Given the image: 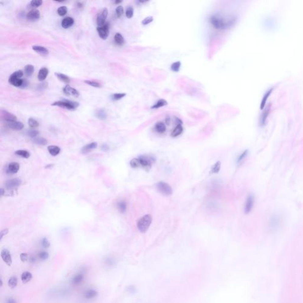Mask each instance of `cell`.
Returning a JSON list of instances; mask_svg holds the SVG:
<instances>
[{
  "label": "cell",
  "instance_id": "6da1fadb",
  "mask_svg": "<svg viewBox=\"0 0 303 303\" xmlns=\"http://www.w3.org/2000/svg\"><path fill=\"white\" fill-rule=\"evenodd\" d=\"M210 22L213 27L218 30H225L228 27L230 26V23H233V22L226 21L225 19L221 17V16L213 15L210 18Z\"/></svg>",
  "mask_w": 303,
  "mask_h": 303
},
{
  "label": "cell",
  "instance_id": "7a4b0ae2",
  "mask_svg": "<svg viewBox=\"0 0 303 303\" xmlns=\"http://www.w3.org/2000/svg\"><path fill=\"white\" fill-rule=\"evenodd\" d=\"M53 106H57L59 107L65 108L69 110H75L78 108L79 106V103L73 101L66 99H63L62 100H59L57 101H55L52 104Z\"/></svg>",
  "mask_w": 303,
  "mask_h": 303
},
{
  "label": "cell",
  "instance_id": "3957f363",
  "mask_svg": "<svg viewBox=\"0 0 303 303\" xmlns=\"http://www.w3.org/2000/svg\"><path fill=\"white\" fill-rule=\"evenodd\" d=\"M152 221L151 215L147 214L141 218L137 223L138 230L141 233H145L150 227Z\"/></svg>",
  "mask_w": 303,
  "mask_h": 303
},
{
  "label": "cell",
  "instance_id": "277c9868",
  "mask_svg": "<svg viewBox=\"0 0 303 303\" xmlns=\"http://www.w3.org/2000/svg\"><path fill=\"white\" fill-rule=\"evenodd\" d=\"M23 74L24 72L21 70L12 73L9 79V83L14 87L22 88L24 80L22 79Z\"/></svg>",
  "mask_w": 303,
  "mask_h": 303
},
{
  "label": "cell",
  "instance_id": "5b68a950",
  "mask_svg": "<svg viewBox=\"0 0 303 303\" xmlns=\"http://www.w3.org/2000/svg\"><path fill=\"white\" fill-rule=\"evenodd\" d=\"M140 167H142L145 169H150L152 165L155 162L156 159L152 155H141L138 158Z\"/></svg>",
  "mask_w": 303,
  "mask_h": 303
},
{
  "label": "cell",
  "instance_id": "8992f818",
  "mask_svg": "<svg viewBox=\"0 0 303 303\" xmlns=\"http://www.w3.org/2000/svg\"><path fill=\"white\" fill-rule=\"evenodd\" d=\"M156 188L159 192L163 195L169 196L172 194V189L171 186L167 183L164 182H159L156 184Z\"/></svg>",
  "mask_w": 303,
  "mask_h": 303
},
{
  "label": "cell",
  "instance_id": "52a82bcc",
  "mask_svg": "<svg viewBox=\"0 0 303 303\" xmlns=\"http://www.w3.org/2000/svg\"><path fill=\"white\" fill-rule=\"evenodd\" d=\"M108 16V9L103 8L98 12L97 16V24L98 27H101L106 23V19Z\"/></svg>",
  "mask_w": 303,
  "mask_h": 303
},
{
  "label": "cell",
  "instance_id": "ba28073f",
  "mask_svg": "<svg viewBox=\"0 0 303 303\" xmlns=\"http://www.w3.org/2000/svg\"><path fill=\"white\" fill-rule=\"evenodd\" d=\"M282 219L281 216L278 214H275L271 217V219L270 220V224L269 226L271 230L272 231H276L277 230L280 226L281 225Z\"/></svg>",
  "mask_w": 303,
  "mask_h": 303
},
{
  "label": "cell",
  "instance_id": "9c48e42d",
  "mask_svg": "<svg viewBox=\"0 0 303 303\" xmlns=\"http://www.w3.org/2000/svg\"><path fill=\"white\" fill-rule=\"evenodd\" d=\"M255 204V197L252 194H249L246 200L245 206H244V211L245 214H249V213L252 210Z\"/></svg>",
  "mask_w": 303,
  "mask_h": 303
},
{
  "label": "cell",
  "instance_id": "30bf717a",
  "mask_svg": "<svg viewBox=\"0 0 303 303\" xmlns=\"http://www.w3.org/2000/svg\"><path fill=\"white\" fill-rule=\"evenodd\" d=\"M109 28H110L109 24L107 22H106V23L101 27H97V31L100 38H101L103 40L107 39L110 32Z\"/></svg>",
  "mask_w": 303,
  "mask_h": 303
},
{
  "label": "cell",
  "instance_id": "8fae6325",
  "mask_svg": "<svg viewBox=\"0 0 303 303\" xmlns=\"http://www.w3.org/2000/svg\"><path fill=\"white\" fill-rule=\"evenodd\" d=\"M1 117L2 120L5 121L7 123L17 120V117L15 115L4 110H1Z\"/></svg>",
  "mask_w": 303,
  "mask_h": 303
},
{
  "label": "cell",
  "instance_id": "7c38bea8",
  "mask_svg": "<svg viewBox=\"0 0 303 303\" xmlns=\"http://www.w3.org/2000/svg\"><path fill=\"white\" fill-rule=\"evenodd\" d=\"M1 257L8 266H11L12 264V258L11 253L8 249H4L1 250Z\"/></svg>",
  "mask_w": 303,
  "mask_h": 303
},
{
  "label": "cell",
  "instance_id": "4fadbf2b",
  "mask_svg": "<svg viewBox=\"0 0 303 303\" xmlns=\"http://www.w3.org/2000/svg\"><path fill=\"white\" fill-rule=\"evenodd\" d=\"M40 12L38 10H32L26 15L27 19L30 22L37 21L40 19Z\"/></svg>",
  "mask_w": 303,
  "mask_h": 303
},
{
  "label": "cell",
  "instance_id": "5bb4252c",
  "mask_svg": "<svg viewBox=\"0 0 303 303\" xmlns=\"http://www.w3.org/2000/svg\"><path fill=\"white\" fill-rule=\"evenodd\" d=\"M22 181L19 178H14L7 181L5 183V186L8 190H12L20 185Z\"/></svg>",
  "mask_w": 303,
  "mask_h": 303
},
{
  "label": "cell",
  "instance_id": "9a60e30c",
  "mask_svg": "<svg viewBox=\"0 0 303 303\" xmlns=\"http://www.w3.org/2000/svg\"><path fill=\"white\" fill-rule=\"evenodd\" d=\"M63 92L67 96H71L75 97H78L79 96V92L75 88L71 87L69 85H66L63 88Z\"/></svg>",
  "mask_w": 303,
  "mask_h": 303
},
{
  "label": "cell",
  "instance_id": "2e32d148",
  "mask_svg": "<svg viewBox=\"0 0 303 303\" xmlns=\"http://www.w3.org/2000/svg\"><path fill=\"white\" fill-rule=\"evenodd\" d=\"M19 169H20V165L19 163L15 162L10 163L7 168V172L10 174H14L17 173L19 171Z\"/></svg>",
  "mask_w": 303,
  "mask_h": 303
},
{
  "label": "cell",
  "instance_id": "e0dca14e",
  "mask_svg": "<svg viewBox=\"0 0 303 303\" xmlns=\"http://www.w3.org/2000/svg\"><path fill=\"white\" fill-rule=\"evenodd\" d=\"M7 126L12 130H21L24 128V124L20 121H12L7 123Z\"/></svg>",
  "mask_w": 303,
  "mask_h": 303
},
{
  "label": "cell",
  "instance_id": "ac0fdd59",
  "mask_svg": "<svg viewBox=\"0 0 303 303\" xmlns=\"http://www.w3.org/2000/svg\"><path fill=\"white\" fill-rule=\"evenodd\" d=\"M97 143L96 142H92L91 143L87 144V145L84 146L81 149V153L83 154H87L92 150L96 149L97 148Z\"/></svg>",
  "mask_w": 303,
  "mask_h": 303
},
{
  "label": "cell",
  "instance_id": "d6986e66",
  "mask_svg": "<svg viewBox=\"0 0 303 303\" xmlns=\"http://www.w3.org/2000/svg\"><path fill=\"white\" fill-rule=\"evenodd\" d=\"M74 24V19L71 17H67L62 20L61 23V26L64 29H67L72 27Z\"/></svg>",
  "mask_w": 303,
  "mask_h": 303
},
{
  "label": "cell",
  "instance_id": "ffe728a7",
  "mask_svg": "<svg viewBox=\"0 0 303 303\" xmlns=\"http://www.w3.org/2000/svg\"><path fill=\"white\" fill-rule=\"evenodd\" d=\"M48 74H49V69L45 67L42 68L39 70L38 75H37L38 79L40 81H44L47 78Z\"/></svg>",
  "mask_w": 303,
  "mask_h": 303
},
{
  "label": "cell",
  "instance_id": "44dd1931",
  "mask_svg": "<svg viewBox=\"0 0 303 303\" xmlns=\"http://www.w3.org/2000/svg\"><path fill=\"white\" fill-rule=\"evenodd\" d=\"M32 49L36 52L42 54V55H47L49 54V50L47 49L42 46H33Z\"/></svg>",
  "mask_w": 303,
  "mask_h": 303
},
{
  "label": "cell",
  "instance_id": "7402d4cb",
  "mask_svg": "<svg viewBox=\"0 0 303 303\" xmlns=\"http://www.w3.org/2000/svg\"><path fill=\"white\" fill-rule=\"evenodd\" d=\"M155 130L157 133H158L159 134H163L166 131V127L163 122L159 121L155 124Z\"/></svg>",
  "mask_w": 303,
  "mask_h": 303
},
{
  "label": "cell",
  "instance_id": "603a6c76",
  "mask_svg": "<svg viewBox=\"0 0 303 303\" xmlns=\"http://www.w3.org/2000/svg\"><path fill=\"white\" fill-rule=\"evenodd\" d=\"M97 295L98 292L96 290L93 289H89L85 292L84 294V297L87 300H89L96 297Z\"/></svg>",
  "mask_w": 303,
  "mask_h": 303
},
{
  "label": "cell",
  "instance_id": "cb8c5ba5",
  "mask_svg": "<svg viewBox=\"0 0 303 303\" xmlns=\"http://www.w3.org/2000/svg\"><path fill=\"white\" fill-rule=\"evenodd\" d=\"M96 116L98 119L104 120L107 119V115L106 110L103 108L98 109L96 111Z\"/></svg>",
  "mask_w": 303,
  "mask_h": 303
},
{
  "label": "cell",
  "instance_id": "d4e9b609",
  "mask_svg": "<svg viewBox=\"0 0 303 303\" xmlns=\"http://www.w3.org/2000/svg\"><path fill=\"white\" fill-rule=\"evenodd\" d=\"M32 274L28 271L24 272L22 274L21 276V279H22V282L23 284H27L32 279Z\"/></svg>",
  "mask_w": 303,
  "mask_h": 303
},
{
  "label": "cell",
  "instance_id": "484cf974",
  "mask_svg": "<svg viewBox=\"0 0 303 303\" xmlns=\"http://www.w3.org/2000/svg\"><path fill=\"white\" fill-rule=\"evenodd\" d=\"M84 275L82 273H79L76 274L72 278L71 282L74 285H78L81 283L84 280Z\"/></svg>",
  "mask_w": 303,
  "mask_h": 303
},
{
  "label": "cell",
  "instance_id": "4316f807",
  "mask_svg": "<svg viewBox=\"0 0 303 303\" xmlns=\"http://www.w3.org/2000/svg\"><path fill=\"white\" fill-rule=\"evenodd\" d=\"M183 131V127L181 124H177V126L175 127V129L172 131V132L171 133V136L173 138L177 137V136H179L180 134H181Z\"/></svg>",
  "mask_w": 303,
  "mask_h": 303
},
{
  "label": "cell",
  "instance_id": "83f0119b",
  "mask_svg": "<svg viewBox=\"0 0 303 303\" xmlns=\"http://www.w3.org/2000/svg\"><path fill=\"white\" fill-rule=\"evenodd\" d=\"M47 150H48V152H49V153L54 156H57V155H59V153L61 152L60 148L57 146H49L47 148Z\"/></svg>",
  "mask_w": 303,
  "mask_h": 303
},
{
  "label": "cell",
  "instance_id": "f1b7e54d",
  "mask_svg": "<svg viewBox=\"0 0 303 303\" xmlns=\"http://www.w3.org/2000/svg\"><path fill=\"white\" fill-rule=\"evenodd\" d=\"M114 41L119 46H123L125 44V40L123 36L119 33H117L114 36Z\"/></svg>",
  "mask_w": 303,
  "mask_h": 303
},
{
  "label": "cell",
  "instance_id": "f546056e",
  "mask_svg": "<svg viewBox=\"0 0 303 303\" xmlns=\"http://www.w3.org/2000/svg\"><path fill=\"white\" fill-rule=\"evenodd\" d=\"M167 105H168V102L165 99H159L154 105H153L151 108L152 109H158V108L166 106Z\"/></svg>",
  "mask_w": 303,
  "mask_h": 303
},
{
  "label": "cell",
  "instance_id": "4dcf8cb0",
  "mask_svg": "<svg viewBox=\"0 0 303 303\" xmlns=\"http://www.w3.org/2000/svg\"><path fill=\"white\" fill-rule=\"evenodd\" d=\"M54 75H56V76L61 81L65 82L66 84H68L70 82V78L67 75H66L65 74H61V73H58V72H56L54 73Z\"/></svg>",
  "mask_w": 303,
  "mask_h": 303
},
{
  "label": "cell",
  "instance_id": "1f68e13d",
  "mask_svg": "<svg viewBox=\"0 0 303 303\" xmlns=\"http://www.w3.org/2000/svg\"><path fill=\"white\" fill-rule=\"evenodd\" d=\"M34 71V68L32 65H26L24 69V74L27 76H30Z\"/></svg>",
  "mask_w": 303,
  "mask_h": 303
},
{
  "label": "cell",
  "instance_id": "d6a6232c",
  "mask_svg": "<svg viewBox=\"0 0 303 303\" xmlns=\"http://www.w3.org/2000/svg\"><path fill=\"white\" fill-rule=\"evenodd\" d=\"M17 283H18V279L15 276H12L10 277L8 281V285L12 289L16 287V286L17 285Z\"/></svg>",
  "mask_w": 303,
  "mask_h": 303
},
{
  "label": "cell",
  "instance_id": "836d02e7",
  "mask_svg": "<svg viewBox=\"0 0 303 303\" xmlns=\"http://www.w3.org/2000/svg\"><path fill=\"white\" fill-rule=\"evenodd\" d=\"M15 153L24 158H29L30 156V153L26 150H18L15 152Z\"/></svg>",
  "mask_w": 303,
  "mask_h": 303
},
{
  "label": "cell",
  "instance_id": "e575fe53",
  "mask_svg": "<svg viewBox=\"0 0 303 303\" xmlns=\"http://www.w3.org/2000/svg\"><path fill=\"white\" fill-rule=\"evenodd\" d=\"M117 208L121 213H124L127 209V204L124 201H120L117 203Z\"/></svg>",
  "mask_w": 303,
  "mask_h": 303
},
{
  "label": "cell",
  "instance_id": "d590c367",
  "mask_svg": "<svg viewBox=\"0 0 303 303\" xmlns=\"http://www.w3.org/2000/svg\"><path fill=\"white\" fill-rule=\"evenodd\" d=\"M248 150H246L244 152H243L239 156L238 158V159H237V163L238 164H240V163L242 162L243 161V160L246 158V156H248Z\"/></svg>",
  "mask_w": 303,
  "mask_h": 303
},
{
  "label": "cell",
  "instance_id": "8d00e7d4",
  "mask_svg": "<svg viewBox=\"0 0 303 303\" xmlns=\"http://www.w3.org/2000/svg\"><path fill=\"white\" fill-rule=\"evenodd\" d=\"M181 62L179 61H177V62H175L173 63L171 66V70L173 71V72H177L179 71L180 69V68H181Z\"/></svg>",
  "mask_w": 303,
  "mask_h": 303
},
{
  "label": "cell",
  "instance_id": "74e56055",
  "mask_svg": "<svg viewBox=\"0 0 303 303\" xmlns=\"http://www.w3.org/2000/svg\"><path fill=\"white\" fill-rule=\"evenodd\" d=\"M28 124L31 128H36L39 126V123L36 120L30 118L28 120Z\"/></svg>",
  "mask_w": 303,
  "mask_h": 303
},
{
  "label": "cell",
  "instance_id": "f35d334b",
  "mask_svg": "<svg viewBox=\"0 0 303 303\" xmlns=\"http://www.w3.org/2000/svg\"><path fill=\"white\" fill-rule=\"evenodd\" d=\"M221 168V162H217L211 168V173H217L220 170Z\"/></svg>",
  "mask_w": 303,
  "mask_h": 303
},
{
  "label": "cell",
  "instance_id": "ab89813d",
  "mask_svg": "<svg viewBox=\"0 0 303 303\" xmlns=\"http://www.w3.org/2000/svg\"><path fill=\"white\" fill-rule=\"evenodd\" d=\"M57 12L60 16H64L68 12V9L66 6H61L57 10Z\"/></svg>",
  "mask_w": 303,
  "mask_h": 303
},
{
  "label": "cell",
  "instance_id": "60d3db41",
  "mask_svg": "<svg viewBox=\"0 0 303 303\" xmlns=\"http://www.w3.org/2000/svg\"><path fill=\"white\" fill-rule=\"evenodd\" d=\"M34 142L39 145H46L47 143V141L44 138H37L34 139Z\"/></svg>",
  "mask_w": 303,
  "mask_h": 303
},
{
  "label": "cell",
  "instance_id": "b9f144b4",
  "mask_svg": "<svg viewBox=\"0 0 303 303\" xmlns=\"http://www.w3.org/2000/svg\"><path fill=\"white\" fill-rule=\"evenodd\" d=\"M126 96V94L125 93H115L111 96V98L114 101H118L124 97Z\"/></svg>",
  "mask_w": 303,
  "mask_h": 303
},
{
  "label": "cell",
  "instance_id": "7bdbcfd3",
  "mask_svg": "<svg viewBox=\"0 0 303 303\" xmlns=\"http://www.w3.org/2000/svg\"><path fill=\"white\" fill-rule=\"evenodd\" d=\"M84 82L88 84V85H90L91 87H96V88L101 87V84L96 81H90V80H85L84 81Z\"/></svg>",
  "mask_w": 303,
  "mask_h": 303
},
{
  "label": "cell",
  "instance_id": "ee69618b",
  "mask_svg": "<svg viewBox=\"0 0 303 303\" xmlns=\"http://www.w3.org/2000/svg\"><path fill=\"white\" fill-rule=\"evenodd\" d=\"M130 166L133 168H137L140 167V163L138 158H134L131 160L130 162Z\"/></svg>",
  "mask_w": 303,
  "mask_h": 303
},
{
  "label": "cell",
  "instance_id": "f6af8a7d",
  "mask_svg": "<svg viewBox=\"0 0 303 303\" xmlns=\"http://www.w3.org/2000/svg\"><path fill=\"white\" fill-rule=\"evenodd\" d=\"M42 3L43 1L42 0H33L32 1H30V4L31 7L34 8H37L40 7L42 4Z\"/></svg>",
  "mask_w": 303,
  "mask_h": 303
},
{
  "label": "cell",
  "instance_id": "bcb514c9",
  "mask_svg": "<svg viewBox=\"0 0 303 303\" xmlns=\"http://www.w3.org/2000/svg\"><path fill=\"white\" fill-rule=\"evenodd\" d=\"M133 14H134V9L132 7L130 6L127 9L126 11V16L127 18L131 19L133 16Z\"/></svg>",
  "mask_w": 303,
  "mask_h": 303
},
{
  "label": "cell",
  "instance_id": "7dc6e473",
  "mask_svg": "<svg viewBox=\"0 0 303 303\" xmlns=\"http://www.w3.org/2000/svg\"><path fill=\"white\" fill-rule=\"evenodd\" d=\"M153 21V17L152 16H148V17H146V18H145L141 21V24L143 26H146V25L150 24Z\"/></svg>",
  "mask_w": 303,
  "mask_h": 303
},
{
  "label": "cell",
  "instance_id": "c3c4849f",
  "mask_svg": "<svg viewBox=\"0 0 303 303\" xmlns=\"http://www.w3.org/2000/svg\"><path fill=\"white\" fill-rule=\"evenodd\" d=\"M116 13L117 17H121L124 14V8L121 5L118 6L116 9Z\"/></svg>",
  "mask_w": 303,
  "mask_h": 303
},
{
  "label": "cell",
  "instance_id": "681fc988",
  "mask_svg": "<svg viewBox=\"0 0 303 303\" xmlns=\"http://www.w3.org/2000/svg\"><path fill=\"white\" fill-rule=\"evenodd\" d=\"M39 259L41 260H46L49 258V253L46 252H41L38 254Z\"/></svg>",
  "mask_w": 303,
  "mask_h": 303
},
{
  "label": "cell",
  "instance_id": "f907efd6",
  "mask_svg": "<svg viewBox=\"0 0 303 303\" xmlns=\"http://www.w3.org/2000/svg\"><path fill=\"white\" fill-rule=\"evenodd\" d=\"M271 92H272V89H270V90H269V91H268V92H267L266 93V94H265L264 97H263V99H262V103H261V107H261V108H262H262H263V107H264V105L265 104V103H266V101L267 98H268V97L269 95H270V94H271Z\"/></svg>",
  "mask_w": 303,
  "mask_h": 303
},
{
  "label": "cell",
  "instance_id": "816d5d0a",
  "mask_svg": "<svg viewBox=\"0 0 303 303\" xmlns=\"http://www.w3.org/2000/svg\"><path fill=\"white\" fill-rule=\"evenodd\" d=\"M39 131L36 130H29L27 133V135L31 138H35L39 134Z\"/></svg>",
  "mask_w": 303,
  "mask_h": 303
},
{
  "label": "cell",
  "instance_id": "f5cc1de1",
  "mask_svg": "<svg viewBox=\"0 0 303 303\" xmlns=\"http://www.w3.org/2000/svg\"><path fill=\"white\" fill-rule=\"evenodd\" d=\"M42 246H44V248H47L50 246V243L49 242V241L48 240V239L47 238H44L43 240H42Z\"/></svg>",
  "mask_w": 303,
  "mask_h": 303
},
{
  "label": "cell",
  "instance_id": "db71d44e",
  "mask_svg": "<svg viewBox=\"0 0 303 303\" xmlns=\"http://www.w3.org/2000/svg\"><path fill=\"white\" fill-rule=\"evenodd\" d=\"M20 257L23 262H25L29 259V255L26 253H22L20 255Z\"/></svg>",
  "mask_w": 303,
  "mask_h": 303
},
{
  "label": "cell",
  "instance_id": "11a10c76",
  "mask_svg": "<svg viewBox=\"0 0 303 303\" xmlns=\"http://www.w3.org/2000/svg\"><path fill=\"white\" fill-rule=\"evenodd\" d=\"M47 86H48V84L46 82H44L42 84H39L37 86V88L39 90H44V89H46Z\"/></svg>",
  "mask_w": 303,
  "mask_h": 303
},
{
  "label": "cell",
  "instance_id": "9f6ffc18",
  "mask_svg": "<svg viewBox=\"0 0 303 303\" xmlns=\"http://www.w3.org/2000/svg\"><path fill=\"white\" fill-rule=\"evenodd\" d=\"M9 233V229L8 228H5L4 230H2L1 232V235H0V240H1L3 238V237L5 235H7Z\"/></svg>",
  "mask_w": 303,
  "mask_h": 303
},
{
  "label": "cell",
  "instance_id": "6f0895ef",
  "mask_svg": "<svg viewBox=\"0 0 303 303\" xmlns=\"http://www.w3.org/2000/svg\"><path fill=\"white\" fill-rule=\"evenodd\" d=\"M6 303H17V301H16V300L14 298L10 297V298H9L7 300Z\"/></svg>",
  "mask_w": 303,
  "mask_h": 303
},
{
  "label": "cell",
  "instance_id": "680465c9",
  "mask_svg": "<svg viewBox=\"0 0 303 303\" xmlns=\"http://www.w3.org/2000/svg\"><path fill=\"white\" fill-rule=\"evenodd\" d=\"M101 149H102L103 151H108V149H109L108 146L107 145H103L101 146Z\"/></svg>",
  "mask_w": 303,
  "mask_h": 303
},
{
  "label": "cell",
  "instance_id": "91938a15",
  "mask_svg": "<svg viewBox=\"0 0 303 303\" xmlns=\"http://www.w3.org/2000/svg\"><path fill=\"white\" fill-rule=\"evenodd\" d=\"M77 5H78V7L81 8V7H82V3H81V2H78V3H77Z\"/></svg>",
  "mask_w": 303,
  "mask_h": 303
},
{
  "label": "cell",
  "instance_id": "94428289",
  "mask_svg": "<svg viewBox=\"0 0 303 303\" xmlns=\"http://www.w3.org/2000/svg\"><path fill=\"white\" fill-rule=\"evenodd\" d=\"M121 2H122L121 1H118V0H117V1H116L114 2V3H115L116 4H119L120 3H121Z\"/></svg>",
  "mask_w": 303,
  "mask_h": 303
},
{
  "label": "cell",
  "instance_id": "6125c7cd",
  "mask_svg": "<svg viewBox=\"0 0 303 303\" xmlns=\"http://www.w3.org/2000/svg\"><path fill=\"white\" fill-rule=\"evenodd\" d=\"M35 260H36V259H35V258H33L32 257V258H30V262H32V263H34V262H35Z\"/></svg>",
  "mask_w": 303,
  "mask_h": 303
},
{
  "label": "cell",
  "instance_id": "be15d7a7",
  "mask_svg": "<svg viewBox=\"0 0 303 303\" xmlns=\"http://www.w3.org/2000/svg\"><path fill=\"white\" fill-rule=\"evenodd\" d=\"M0 281H1V287L2 286V280H1H1H0Z\"/></svg>",
  "mask_w": 303,
  "mask_h": 303
}]
</instances>
